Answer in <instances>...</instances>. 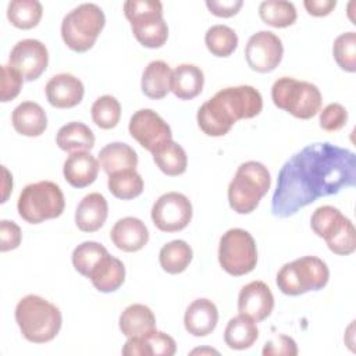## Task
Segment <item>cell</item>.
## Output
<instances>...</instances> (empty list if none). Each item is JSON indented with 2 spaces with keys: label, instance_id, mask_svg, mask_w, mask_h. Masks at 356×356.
Masks as SVG:
<instances>
[{
  "label": "cell",
  "instance_id": "d4e9b609",
  "mask_svg": "<svg viewBox=\"0 0 356 356\" xmlns=\"http://www.w3.org/2000/svg\"><path fill=\"white\" fill-rule=\"evenodd\" d=\"M203 85V71L195 64H179L171 72V92L181 100H191L200 95Z\"/></svg>",
  "mask_w": 356,
  "mask_h": 356
},
{
  "label": "cell",
  "instance_id": "603a6c76",
  "mask_svg": "<svg viewBox=\"0 0 356 356\" xmlns=\"http://www.w3.org/2000/svg\"><path fill=\"white\" fill-rule=\"evenodd\" d=\"M14 129L24 136H39L47 128V115L40 104L35 102L19 103L11 114Z\"/></svg>",
  "mask_w": 356,
  "mask_h": 356
},
{
  "label": "cell",
  "instance_id": "ab89813d",
  "mask_svg": "<svg viewBox=\"0 0 356 356\" xmlns=\"http://www.w3.org/2000/svg\"><path fill=\"white\" fill-rule=\"evenodd\" d=\"M332 54L337 64L348 72L356 71V33H341L332 44Z\"/></svg>",
  "mask_w": 356,
  "mask_h": 356
},
{
  "label": "cell",
  "instance_id": "1f68e13d",
  "mask_svg": "<svg viewBox=\"0 0 356 356\" xmlns=\"http://www.w3.org/2000/svg\"><path fill=\"white\" fill-rule=\"evenodd\" d=\"M153 160L156 165L170 177L181 175L186 171L188 157L181 145L174 142L172 139L159 146L153 153Z\"/></svg>",
  "mask_w": 356,
  "mask_h": 356
},
{
  "label": "cell",
  "instance_id": "9a60e30c",
  "mask_svg": "<svg viewBox=\"0 0 356 356\" xmlns=\"http://www.w3.org/2000/svg\"><path fill=\"white\" fill-rule=\"evenodd\" d=\"M49 64L46 46L38 39H22L14 44L8 65L15 68L26 81L38 79Z\"/></svg>",
  "mask_w": 356,
  "mask_h": 356
},
{
  "label": "cell",
  "instance_id": "4316f807",
  "mask_svg": "<svg viewBox=\"0 0 356 356\" xmlns=\"http://www.w3.org/2000/svg\"><path fill=\"white\" fill-rule=\"evenodd\" d=\"M118 325L127 338L140 337L156 330V317L147 306L134 303L124 309L120 316Z\"/></svg>",
  "mask_w": 356,
  "mask_h": 356
},
{
  "label": "cell",
  "instance_id": "d6a6232c",
  "mask_svg": "<svg viewBox=\"0 0 356 356\" xmlns=\"http://www.w3.org/2000/svg\"><path fill=\"white\" fill-rule=\"evenodd\" d=\"M192 248L182 239H175L165 243L159 253L161 268L168 274H179L186 270L192 261Z\"/></svg>",
  "mask_w": 356,
  "mask_h": 356
},
{
  "label": "cell",
  "instance_id": "484cf974",
  "mask_svg": "<svg viewBox=\"0 0 356 356\" xmlns=\"http://www.w3.org/2000/svg\"><path fill=\"white\" fill-rule=\"evenodd\" d=\"M171 72L172 70L165 61H150L142 72L140 88L143 95L154 100L165 97L171 90Z\"/></svg>",
  "mask_w": 356,
  "mask_h": 356
},
{
  "label": "cell",
  "instance_id": "44dd1931",
  "mask_svg": "<svg viewBox=\"0 0 356 356\" xmlns=\"http://www.w3.org/2000/svg\"><path fill=\"white\" fill-rule=\"evenodd\" d=\"M99 160L88 152L71 153L64 161L63 174L74 188H85L93 184L99 172Z\"/></svg>",
  "mask_w": 356,
  "mask_h": 356
},
{
  "label": "cell",
  "instance_id": "ffe728a7",
  "mask_svg": "<svg viewBox=\"0 0 356 356\" xmlns=\"http://www.w3.org/2000/svg\"><path fill=\"white\" fill-rule=\"evenodd\" d=\"M218 321L217 306L206 299L199 298L193 300L185 312L184 325L185 330L193 337H206L214 331Z\"/></svg>",
  "mask_w": 356,
  "mask_h": 356
},
{
  "label": "cell",
  "instance_id": "f6af8a7d",
  "mask_svg": "<svg viewBox=\"0 0 356 356\" xmlns=\"http://www.w3.org/2000/svg\"><path fill=\"white\" fill-rule=\"evenodd\" d=\"M242 0H207L206 6L211 14L222 18H228L235 15L242 7Z\"/></svg>",
  "mask_w": 356,
  "mask_h": 356
},
{
  "label": "cell",
  "instance_id": "7bdbcfd3",
  "mask_svg": "<svg viewBox=\"0 0 356 356\" xmlns=\"http://www.w3.org/2000/svg\"><path fill=\"white\" fill-rule=\"evenodd\" d=\"M264 356H277V355H285V356H296L298 355V345L296 342L288 337V335H277L273 339L267 341L263 348Z\"/></svg>",
  "mask_w": 356,
  "mask_h": 356
},
{
  "label": "cell",
  "instance_id": "e575fe53",
  "mask_svg": "<svg viewBox=\"0 0 356 356\" xmlns=\"http://www.w3.org/2000/svg\"><path fill=\"white\" fill-rule=\"evenodd\" d=\"M107 186L113 196L129 200L138 197L143 192V179L134 168L122 170L108 175Z\"/></svg>",
  "mask_w": 356,
  "mask_h": 356
},
{
  "label": "cell",
  "instance_id": "7c38bea8",
  "mask_svg": "<svg viewBox=\"0 0 356 356\" xmlns=\"http://www.w3.org/2000/svg\"><path fill=\"white\" fill-rule=\"evenodd\" d=\"M128 129L131 136L152 153L159 146L172 139L170 125L152 108L135 111L129 120Z\"/></svg>",
  "mask_w": 356,
  "mask_h": 356
},
{
  "label": "cell",
  "instance_id": "ac0fdd59",
  "mask_svg": "<svg viewBox=\"0 0 356 356\" xmlns=\"http://www.w3.org/2000/svg\"><path fill=\"white\" fill-rule=\"evenodd\" d=\"M175 350V341L157 330L140 337H131L122 346L125 356H172Z\"/></svg>",
  "mask_w": 356,
  "mask_h": 356
},
{
  "label": "cell",
  "instance_id": "7a4b0ae2",
  "mask_svg": "<svg viewBox=\"0 0 356 356\" xmlns=\"http://www.w3.org/2000/svg\"><path fill=\"white\" fill-rule=\"evenodd\" d=\"M15 321L26 341L44 343L56 338L63 317L56 305L38 295H26L15 306Z\"/></svg>",
  "mask_w": 356,
  "mask_h": 356
},
{
  "label": "cell",
  "instance_id": "cb8c5ba5",
  "mask_svg": "<svg viewBox=\"0 0 356 356\" xmlns=\"http://www.w3.org/2000/svg\"><path fill=\"white\" fill-rule=\"evenodd\" d=\"M89 278L97 291L114 292L124 284L125 267L120 259L107 253L92 270Z\"/></svg>",
  "mask_w": 356,
  "mask_h": 356
},
{
  "label": "cell",
  "instance_id": "e0dca14e",
  "mask_svg": "<svg viewBox=\"0 0 356 356\" xmlns=\"http://www.w3.org/2000/svg\"><path fill=\"white\" fill-rule=\"evenodd\" d=\"M47 102L57 108H70L82 102L85 88L72 74H57L49 79L44 88Z\"/></svg>",
  "mask_w": 356,
  "mask_h": 356
},
{
  "label": "cell",
  "instance_id": "836d02e7",
  "mask_svg": "<svg viewBox=\"0 0 356 356\" xmlns=\"http://www.w3.org/2000/svg\"><path fill=\"white\" fill-rule=\"evenodd\" d=\"M43 8L38 0H13L7 7L8 21L19 29L36 26L42 18Z\"/></svg>",
  "mask_w": 356,
  "mask_h": 356
},
{
  "label": "cell",
  "instance_id": "bcb514c9",
  "mask_svg": "<svg viewBox=\"0 0 356 356\" xmlns=\"http://www.w3.org/2000/svg\"><path fill=\"white\" fill-rule=\"evenodd\" d=\"M303 6L310 15L323 17V15H328L335 8L337 1L335 0H305Z\"/></svg>",
  "mask_w": 356,
  "mask_h": 356
},
{
  "label": "cell",
  "instance_id": "8992f818",
  "mask_svg": "<svg viewBox=\"0 0 356 356\" xmlns=\"http://www.w3.org/2000/svg\"><path fill=\"white\" fill-rule=\"evenodd\" d=\"M65 206L60 186L51 181H39L26 185L18 197L17 209L22 220L39 224L63 214Z\"/></svg>",
  "mask_w": 356,
  "mask_h": 356
},
{
  "label": "cell",
  "instance_id": "f35d334b",
  "mask_svg": "<svg viewBox=\"0 0 356 356\" xmlns=\"http://www.w3.org/2000/svg\"><path fill=\"white\" fill-rule=\"evenodd\" d=\"M93 122L102 129L114 128L121 118V104L111 95L97 97L90 108Z\"/></svg>",
  "mask_w": 356,
  "mask_h": 356
},
{
  "label": "cell",
  "instance_id": "d6986e66",
  "mask_svg": "<svg viewBox=\"0 0 356 356\" xmlns=\"http://www.w3.org/2000/svg\"><path fill=\"white\" fill-rule=\"evenodd\" d=\"M115 248L124 252H138L149 241V231L145 222L136 217L120 218L110 231Z\"/></svg>",
  "mask_w": 356,
  "mask_h": 356
},
{
  "label": "cell",
  "instance_id": "8d00e7d4",
  "mask_svg": "<svg viewBox=\"0 0 356 356\" xmlns=\"http://www.w3.org/2000/svg\"><path fill=\"white\" fill-rule=\"evenodd\" d=\"M204 43L213 56L228 57L238 46V35L227 25H213L206 31Z\"/></svg>",
  "mask_w": 356,
  "mask_h": 356
},
{
  "label": "cell",
  "instance_id": "60d3db41",
  "mask_svg": "<svg viewBox=\"0 0 356 356\" xmlns=\"http://www.w3.org/2000/svg\"><path fill=\"white\" fill-rule=\"evenodd\" d=\"M24 83V76L11 65H1V81H0V100L3 103L13 100L18 96Z\"/></svg>",
  "mask_w": 356,
  "mask_h": 356
},
{
  "label": "cell",
  "instance_id": "d590c367",
  "mask_svg": "<svg viewBox=\"0 0 356 356\" xmlns=\"http://www.w3.org/2000/svg\"><path fill=\"white\" fill-rule=\"evenodd\" d=\"M260 18L270 26L286 28L296 21V8L291 1L267 0L259 6Z\"/></svg>",
  "mask_w": 356,
  "mask_h": 356
},
{
  "label": "cell",
  "instance_id": "ee69618b",
  "mask_svg": "<svg viewBox=\"0 0 356 356\" xmlns=\"http://www.w3.org/2000/svg\"><path fill=\"white\" fill-rule=\"evenodd\" d=\"M21 228L10 220L0 221V250L8 252L17 249L21 243Z\"/></svg>",
  "mask_w": 356,
  "mask_h": 356
},
{
  "label": "cell",
  "instance_id": "7dc6e473",
  "mask_svg": "<svg viewBox=\"0 0 356 356\" xmlns=\"http://www.w3.org/2000/svg\"><path fill=\"white\" fill-rule=\"evenodd\" d=\"M1 170H3V174H4V178H3V199H1V202L4 203L7 200V197H8L10 191H13V177L10 175L8 170L4 165L1 167Z\"/></svg>",
  "mask_w": 356,
  "mask_h": 356
},
{
  "label": "cell",
  "instance_id": "2e32d148",
  "mask_svg": "<svg viewBox=\"0 0 356 356\" xmlns=\"http://www.w3.org/2000/svg\"><path fill=\"white\" fill-rule=\"evenodd\" d=\"M274 307V296L268 285L263 281L246 284L238 296V312L254 323L266 320Z\"/></svg>",
  "mask_w": 356,
  "mask_h": 356
},
{
  "label": "cell",
  "instance_id": "7402d4cb",
  "mask_svg": "<svg viewBox=\"0 0 356 356\" xmlns=\"http://www.w3.org/2000/svg\"><path fill=\"white\" fill-rule=\"evenodd\" d=\"M108 214L107 200L103 195L93 192L86 195L76 206L75 224L83 232H95L103 227Z\"/></svg>",
  "mask_w": 356,
  "mask_h": 356
},
{
  "label": "cell",
  "instance_id": "4fadbf2b",
  "mask_svg": "<svg viewBox=\"0 0 356 356\" xmlns=\"http://www.w3.org/2000/svg\"><path fill=\"white\" fill-rule=\"evenodd\" d=\"M282 42L271 31H259L253 33L245 47L246 63L257 72H270L275 70L282 60Z\"/></svg>",
  "mask_w": 356,
  "mask_h": 356
},
{
  "label": "cell",
  "instance_id": "5bb4252c",
  "mask_svg": "<svg viewBox=\"0 0 356 356\" xmlns=\"http://www.w3.org/2000/svg\"><path fill=\"white\" fill-rule=\"evenodd\" d=\"M213 97L234 122L253 118L259 115L263 108L260 92L250 85L229 86L218 90Z\"/></svg>",
  "mask_w": 356,
  "mask_h": 356
},
{
  "label": "cell",
  "instance_id": "ba28073f",
  "mask_svg": "<svg viewBox=\"0 0 356 356\" xmlns=\"http://www.w3.org/2000/svg\"><path fill=\"white\" fill-rule=\"evenodd\" d=\"M330 278V271L321 259L303 256L284 264L277 273L278 289L289 296H298L309 291L323 289Z\"/></svg>",
  "mask_w": 356,
  "mask_h": 356
},
{
  "label": "cell",
  "instance_id": "f1b7e54d",
  "mask_svg": "<svg viewBox=\"0 0 356 356\" xmlns=\"http://www.w3.org/2000/svg\"><path fill=\"white\" fill-rule=\"evenodd\" d=\"M196 120L199 128L209 136H224L235 124L214 97L199 107Z\"/></svg>",
  "mask_w": 356,
  "mask_h": 356
},
{
  "label": "cell",
  "instance_id": "83f0119b",
  "mask_svg": "<svg viewBox=\"0 0 356 356\" xmlns=\"http://www.w3.org/2000/svg\"><path fill=\"white\" fill-rule=\"evenodd\" d=\"M99 165L107 175L138 165L136 152L127 143L111 142L99 152Z\"/></svg>",
  "mask_w": 356,
  "mask_h": 356
},
{
  "label": "cell",
  "instance_id": "277c9868",
  "mask_svg": "<svg viewBox=\"0 0 356 356\" xmlns=\"http://www.w3.org/2000/svg\"><path fill=\"white\" fill-rule=\"evenodd\" d=\"M104 24V13L97 4L82 3L64 15L61 38L71 50L83 53L93 47Z\"/></svg>",
  "mask_w": 356,
  "mask_h": 356
},
{
  "label": "cell",
  "instance_id": "30bf717a",
  "mask_svg": "<svg viewBox=\"0 0 356 356\" xmlns=\"http://www.w3.org/2000/svg\"><path fill=\"white\" fill-rule=\"evenodd\" d=\"M218 261L225 273L245 275L257 264V249L253 236L242 228H231L220 238Z\"/></svg>",
  "mask_w": 356,
  "mask_h": 356
},
{
  "label": "cell",
  "instance_id": "f546056e",
  "mask_svg": "<svg viewBox=\"0 0 356 356\" xmlns=\"http://www.w3.org/2000/svg\"><path fill=\"white\" fill-rule=\"evenodd\" d=\"M56 143L61 150L68 153L88 152L95 146V135L83 122L72 121L58 129Z\"/></svg>",
  "mask_w": 356,
  "mask_h": 356
},
{
  "label": "cell",
  "instance_id": "52a82bcc",
  "mask_svg": "<svg viewBox=\"0 0 356 356\" xmlns=\"http://www.w3.org/2000/svg\"><path fill=\"white\" fill-rule=\"evenodd\" d=\"M273 103L296 118L309 120L321 108V93L318 88L307 81L291 76L278 78L271 88Z\"/></svg>",
  "mask_w": 356,
  "mask_h": 356
},
{
  "label": "cell",
  "instance_id": "4dcf8cb0",
  "mask_svg": "<svg viewBox=\"0 0 356 356\" xmlns=\"http://www.w3.org/2000/svg\"><path fill=\"white\" fill-rule=\"evenodd\" d=\"M257 338L259 330L256 327V323L242 314L232 317L224 331L225 345L235 350H243L250 348Z\"/></svg>",
  "mask_w": 356,
  "mask_h": 356
},
{
  "label": "cell",
  "instance_id": "6da1fadb",
  "mask_svg": "<svg viewBox=\"0 0 356 356\" xmlns=\"http://www.w3.org/2000/svg\"><path fill=\"white\" fill-rule=\"evenodd\" d=\"M356 182V156L330 142L313 143L281 167L271 199V213L286 218L318 197L337 195Z\"/></svg>",
  "mask_w": 356,
  "mask_h": 356
},
{
  "label": "cell",
  "instance_id": "74e56055",
  "mask_svg": "<svg viewBox=\"0 0 356 356\" xmlns=\"http://www.w3.org/2000/svg\"><path fill=\"white\" fill-rule=\"evenodd\" d=\"M107 253V249L99 242H82L72 252V266L81 275L89 278L92 270Z\"/></svg>",
  "mask_w": 356,
  "mask_h": 356
},
{
  "label": "cell",
  "instance_id": "8fae6325",
  "mask_svg": "<svg viewBox=\"0 0 356 356\" xmlns=\"http://www.w3.org/2000/svg\"><path fill=\"white\" fill-rule=\"evenodd\" d=\"M152 220L163 232L181 231L192 220V203L179 192H167L154 202Z\"/></svg>",
  "mask_w": 356,
  "mask_h": 356
},
{
  "label": "cell",
  "instance_id": "9c48e42d",
  "mask_svg": "<svg viewBox=\"0 0 356 356\" xmlns=\"http://www.w3.org/2000/svg\"><path fill=\"white\" fill-rule=\"evenodd\" d=\"M310 227L335 254L348 256L355 252L356 231L353 222L337 207L330 204L317 207L312 214Z\"/></svg>",
  "mask_w": 356,
  "mask_h": 356
},
{
  "label": "cell",
  "instance_id": "5b68a950",
  "mask_svg": "<svg viewBox=\"0 0 356 356\" xmlns=\"http://www.w3.org/2000/svg\"><path fill=\"white\" fill-rule=\"evenodd\" d=\"M124 14L131 24L136 40L149 49L161 47L168 38V26L163 18V4L159 0H128Z\"/></svg>",
  "mask_w": 356,
  "mask_h": 356
},
{
  "label": "cell",
  "instance_id": "3957f363",
  "mask_svg": "<svg viewBox=\"0 0 356 356\" xmlns=\"http://www.w3.org/2000/svg\"><path fill=\"white\" fill-rule=\"evenodd\" d=\"M271 177L267 167L259 161L242 163L228 186V202L238 214L252 213L260 199L268 192Z\"/></svg>",
  "mask_w": 356,
  "mask_h": 356
},
{
  "label": "cell",
  "instance_id": "b9f144b4",
  "mask_svg": "<svg viewBox=\"0 0 356 356\" xmlns=\"http://www.w3.org/2000/svg\"><path fill=\"white\" fill-rule=\"evenodd\" d=\"M348 121V111L339 103H330L320 111V127L324 131L334 132L341 129Z\"/></svg>",
  "mask_w": 356,
  "mask_h": 356
}]
</instances>
